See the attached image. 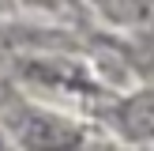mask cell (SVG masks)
Returning <instances> with one entry per match:
<instances>
[{
  "mask_svg": "<svg viewBox=\"0 0 154 151\" xmlns=\"http://www.w3.org/2000/svg\"><path fill=\"white\" fill-rule=\"evenodd\" d=\"M11 125H15V136L26 151H68L83 140V132L75 125H68V121L53 117L45 110H30V106L15 110Z\"/></svg>",
  "mask_w": 154,
  "mask_h": 151,
  "instance_id": "1",
  "label": "cell"
}]
</instances>
